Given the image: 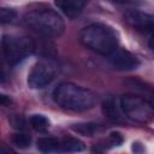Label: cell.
<instances>
[{
	"label": "cell",
	"mask_w": 154,
	"mask_h": 154,
	"mask_svg": "<svg viewBox=\"0 0 154 154\" xmlns=\"http://www.w3.org/2000/svg\"><path fill=\"white\" fill-rule=\"evenodd\" d=\"M79 41L93 52L107 57L119 48L117 31L103 23H93L84 26L79 32Z\"/></svg>",
	"instance_id": "1"
},
{
	"label": "cell",
	"mask_w": 154,
	"mask_h": 154,
	"mask_svg": "<svg viewBox=\"0 0 154 154\" xmlns=\"http://www.w3.org/2000/svg\"><path fill=\"white\" fill-rule=\"evenodd\" d=\"M52 96L57 105L71 111L90 109L96 102L95 94L91 90L70 82L58 84Z\"/></svg>",
	"instance_id": "2"
},
{
	"label": "cell",
	"mask_w": 154,
	"mask_h": 154,
	"mask_svg": "<svg viewBox=\"0 0 154 154\" xmlns=\"http://www.w3.org/2000/svg\"><path fill=\"white\" fill-rule=\"evenodd\" d=\"M24 23L35 32L47 37H59L65 31L63 17L54 10H32L25 13Z\"/></svg>",
	"instance_id": "3"
},
{
	"label": "cell",
	"mask_w": 154,
	"mask_h": 154,
	"mask_svg": "<svg viewBox=\"0 0 154 154\" xmlns=\"http://www.w3.org/2000/svg\"><path fill=\"white\" fill-rule=\"evenodd\" d=\"M119 106L123 114L136 123L149 124L154 122L153 103L140 95H135V94L123 95L119 99Z\"/></svg>",
	"instance_id": "4"
},
{
	"label": "cell",
	"mask_w": 154,
	"mask_h": 154,
	"mask_svg": "<svg viewBox=\"0 0 154 154\" xmlns=\"http://www.w3.org/2000/svg\"><path fill=\"white\" fill-rule=\"evenodd\" d=\"M1 47L4 58L10 65H17L35 52L34 41L22 35H4Z\"/></svg>",
	"instance_id": "5"
},
{
	"label": "cell",
	"mask_w": 154,
	"mask_h": 154,
	"mask_svg": "<svg viewBox=\"0 0 154 154\" xmlns=\"http://www.w3.org/2000/svg\"><path fill=\"white\" fill-rule=\"evenodd\" d=\"M58 65L52 59H41L31 69L28 75V87L31 89H42L47 87L55 77Z\"/></svg>",
	"instance_id": "6"
},
{
	"label": "cell",
	"mask_w": 154,
	"mask_h": 154,
	"mask_svg": "<svg viewBox=\"0 0 154 154\" xmlns=\"http://www.w3.org/2000/svg\"><path fill=\"white\" fill-rule=\"evenodd\" d=\"M107 59L114 69L120 71L136 70L141 65V61L136 55H134L131 52L123 48H117L113 53L108 55Z\"/></svg>",
	"instance_id": "7"
},
{
	"label": "cell",
	"mask_w": 154,
	"mask_h": 154,
	"mask_svg": "<svg viewBox=\"0 0 154 154\" xmlns=\"http://www.w3.org/2000/svg\"><path fill=\"white\" fill-rule=\"evenodd\" d=\"M124 20L136 30L154 32V14L152 13L138 10H128L124 13Z\"/></svg>",
	"instance_id": "8"
},
{
	"label": "cell",
	"mask_w": 154,
	"mask_h": 154,
	"mask_svg": "<svg viewBox=\"0 0 154 154\" xmlns=\"http://www.w3.org/2000/svg\"><path fill=\"white\" fill-rule=\"evenodd\" d=\"M55 6L69 18H76L78 17L84 6H85V1H81V0H58L55 1Z\"/></svg>",
	"instance_id": "9"
},
{
	"label": "cell",
	"mask_w": 154,
	"mask_h": 154,
	"mask_svg": "<svg viewBox=\"0 0 154 154\" xmlns=\"http://www.w3.org/2000/svg\"><path fill=\"white\" fill-rule=\"evenodd\" d=\"M102 113L107 119H109L113 123L123 122V112L120 109L119 103L113 97H108L102 102Z\"/></svg>",
	"instance_id": "10"
},
{
	"label": "cell",
	"mask_w": 154,
	"mask_h": 154,
	"mask_svg": "<svg viewBox=\"0 0 154 154\" xmlns=\"http://www.w3.org/2000/svg\"><path fill=\"white\" fill-rule=\"evenodd\" d=\"M37 148L45 154L60 152V140L54 137H41L37 140Z\"/></svg>",
	"instance_id": "11"
},
{
	"label": "cell",
	"mask_w": 154,
	"mask_h": 154,
	"mask_svg": "<svg viewBox=\"0 0 154 154\" xmlns=\"http://www.w3.org/2000/svg\"><path fill=\"white\" fill-rule=\"evenodd\" d=\"M84 148H85L84 143L82 141H79L78 138L65 137V138L60 140V152H67V153L81 152Z\"/></svg>",
	"instance_id": "12"
},
{
	"label": "cell",
	"mask_w": 154,
	"mask_h": 154,
	"mask_svg": "<svg viewBox=\"0 0 154 154\" xmlns=\"http://www.w3.org/2000/svg\"><path fill=\"white\" fill-rule=\"evenodd\" d=\"M31 128L37 132H46L49 128V120L42 114H34L29 119Z\"/></svg>",
	"instance_id": "13"
},
{
	"label": "cell",
	"mask_w": 154,
	"mask_h": 154,
	"mask_svg": "<svg viewBox=\"0 0 154 154\" xmlns=\"http://www.w3.org/2000/svg\"><path fill=\"white\" fill-rule=\"evenodd\" d=\"M72 130L84 135V136H91L94 135L97 130H99V125L97 124H93V123H83V124H75L72 126Z\"/></svg>",
	"instance_id": "14"
},
{
	"label": "cell",
	"mask_w": 154,
	"mask_h": 154,
	"mask_svg": "<svg viewBox=\"0 0 154 154\" xmlns=\"http://www.w3.org/2000/svg\"><path fill=\"white\" fill-rule=\"evenodd\" d=\"M12 143L14 146H17L18 148H22V149H25V148H29L30 144H31V137L24 132H17L12 136Z\"/></svg>",
	"instance_id": "15"
},
{
	"label": "cell",
	"mask_w": 154,
	"mask_h": 154,
	"mask_svg": "<svg viewBox=\"0 0 154 154\" xmlns=\"http://www.w3.org/2000/svg\"><path fill=\"white\" fill-rule=\"evenodd\" d=\"M16 12L11 8H6V7H2L0 10V22L2 24H6V23H11L14 18H16Z\"/></svg>",
	"instance_id": "16"
},
{
	"label": "cell",
	"mask_w": 154,
	"mask_h": 154,
	"mask_svg": "<svg viewBox=\"0 0 154 154\" xmlns=\"http://www.w3.org/2000/svg\"><path fill=\"white\" fill-rule=\"evenodd\" d=\"M123 141H124V138H123V136L119 134V132H111L109 134V136H108V138H107V148L108 147H117V146H120L122 143H123Z\"/></svg>",
	"instance_id": "17"
},
{
	"label": "cell",
	"mask_w": 154,
	"mask_h": 154,
	"mask_svg": "<svg viewBox=\"0 0 154 154\" xmlns=\"http://www.w3.org/2000/svg\"><path fill=\"white\" fill-rule=\"evenodd\" d=\"M131 149L135 154H142L144 152V147L140 143V142H134L132 146H131Z\"/></svg>",
	"instance_id": "18"
},
{
	"label": "cell",
	"mask_w": 154,
	"mask_h": 154,
	"mask_svg": "<svg viewBox=\"0 0 154 154\" xmlns=\"http://www.w3.org/2000/svg\"><path fill=\"white\" fill-rule=\"evenodd\" d=\"M0 154H14L12 149H10L8 147L6 146H1V149H0Z\"/></svg>",
	"instance_id": "19"
},
{
	"label": "cell",
	"mask_w": 154,
	"mask_h": 154,
	"mask_svg": "<svg viewBox=\"0 0 154 154\" xmlns=\"http://www.w3.org/2000/svg\"><path fill=\"white\" fill-rule=\"evenodd\" d=\"M148 45H149V48L154 51V32L150 35V37H149V41H148Z\"/></svg>",
	"instance_id": "20"
},
{
	"label": "cell",
	"mask_w": 154,
	"mask_h": 154,
	"mask_svg": "<svg viewBox=\"0 0 154 154\" xmlns=\"http://www.w3.org/2000/svg\"><path fill=\"white\" fill-rule=\"evenodd\" d=\"M0 99H1V103H2V105H6L7 101L10 102V100H7V97H6V95H1Z\"/></svg>",
	"instance_id": "21"
},
{
	"label": "cell",
	"mask_w": 154,
	"mask_h": 154,
	"mask_svg": "<svg viewBox=\"0 0 154 154\" xmlns=\"http://www.w3.org/2000/svg\"><path fill=\"white\" fill-rule=\"evenodd\" d=\"M150 99H152V102H153V105H154V91L150 94Z\"/></svg>",
	"instance_id": "22"
}]
</instances>
